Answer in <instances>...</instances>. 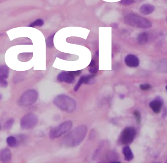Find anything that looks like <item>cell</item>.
<instances>
[{"mask_svg":"<svg viewBox=\"0 0 167 164\" xmlns=\"http://www.w3.org/2000/svg\"><path fill=\"white\" fill-rule=\"evenodd\" d=\"M53 102L60 110L68 113L74 111L77 107V103L74 99L66 95H58L55 97Z\"/></svg>","mask_w":167,"mask_h":164,"instance_id":"obj_2","label":"cell"},{"mask_svg":"<svg viewBox=\"0 0 167 164\" xmlns=\"http://www.w3.org/2000/svg\"><path fill=\"white\" fill-rule=\"evenodd\" d=\"M55 34L51 35L50 36H48L46 40V45L47 47L49 48H52L54 47V38Z\"/></svg>","mask_w":167,"mask_h":164,"instance_id":"obj_18","label":"cell"},{"mask_svg":"<svg viewBox=\"0 0 167 164\" xmlns=\"http://www.w3.org/2000/svg\"><path fill=\"white\" fill-rule=\"evenodd\" d=\"M58 81L67 84H72L75 82V77L70 71H62L60 73L57 77Z\"/></svg>","mask_w":167,"mask_h":164,"instance_id":"obj_8","label":"cell"},{"mask_svg":"<svg viewBox=\"0 0 167 164\" xmlns=\"http://www.w3.org/2000/svg\"><path fill=\"white\" fill-rule=\"evenodd\" d=\"M6 142L9 147L14 148L17 145V140L15 137L10 136L6 138Z\"/></svg>","mask_w":167,"mask_h":164,"instance_id":"obj_17","label":"cell"},{"mask_svg":"<svg viewBox=\"0 0 167 164\" xmlns=\"http://www.w3.org/2000/svg\"><path fill=\"white\" fill-rule=\"evenodd\" d=\"M8 85V83L6 79L0 77V87L2 88H7Z\"/></svg>","mask_w":167,"mask_h":164,"instance_id":"obj_22","label":"cell"},{"mask_svg":"<svg viewBox=\"0 0 167 164\" xmlns=\"http://www.w3.org/2000/svg\"><path fill=\"white\" fill-rule=\"evenodd\" d=\"M150 39L149 34L147 32H141L137 37V41L141 45H144L148 42Z\"/></svg>","mask_w":167,"mask_h":164,"instance_id":"obj_14","label":"cell"},{"mask_svg":"<svg viewBox=\"0 0 167 164\" xmlns=\"http://www.w3.org/2000/svg\"><path fill=\"white\" fill-rule=\"evenodd\" d=\"M0 130H1V125H0Z\"/></svg>","mask_w":167,"mask_h":164,"instance_id":"obj_32","label":"cell"},{"mask_svg":"<svg viewBox=\"0 0 167 164\" xmlns=\"http://www.w3.org/2000/svg\"><path fill=\"white\" fill-rule=\"evenodd\" d=\"M96 54L97 57H99V50H97V51H96Z\"/></svg>","mask_w":167,"mask_h":164,"instance_id":"obj_29","label":"cell"},{"mask_svg":"<svg viewBox=\"0 0 167 164\" xmlns=\"http://www.w3.org/2000/svg\"><path fill=\"white\" fill-rule=\"evenodd\" d=\"M136 2L135 0H121L119 3L124 5H130Z\"/></svg>","mask_w":167,"mask_h":164,"instance_id":"obj_23","label":"cell"},{"mask_svg":"<svg viewBox=\"0 0 167 164\" xmlns=\"http://www.w3.org/2000/svg\"><path fill=\"white\" fill-rule=\"evenodd\" d=\"M12 159V152L8 148L0 150V161L2 163H9Z\"/></svg>","mask_w":167,"mask_h":164,"instance_id":"obj_12","label":"cell"},{"mask_svg":"<svg viewBox=\"0 0 167 164\" xmlns=\"http://www.w3.org/2000/svg\"><path fill=\"white\" fill-rule=\"evenodd\" d=\"M155 10V7L150 4H144L140 7V12L145 15H150Z\"/></svg>","mask_w":167,"mask_h":164,"instance_id":"obj_13","label":"cell"},{"mask_svg":"<svg viewBox=\"0 0 167 164\" xmlns=\"http://www.w3.org/2000/svg\"><path fill=\"white\" fill-rule=\"evenodd\" d=\"M9 74V68L7 66H0V77L7 79L8 77Z\"/></svg>","mask_w":167,"mask_h":164,"instance_id":"obj_16","label":"cell"},{"mask_svg":"<svg viewBox=\"0 0 167 164\" xmlns=\"http://www.w3.org/2000/svg\"><path fill=\"white\" fill-rule=\"evenodd\" d=\"M87 132V127L84 125L77 127L64 137L62 140V145L64 147H77L86 138Z\"/></svg>","mask_w":167,"mask_h":164,"instance_id":"obj_1","label":"cell"},{"mask_svg":"<svg viewBox=\"0 0 167 164\" xmlns=\"http://www.w3.org/2000/svg\"><path fill=\"white\" fill-rule=\"evenodd\" d=\"M73 127V123L71 121H67L60 124L51 130L50 137L51 139L59 138L62 135L66 134L71 130Z\"/></svg>","mask_w":167,"mask_h":164,"instance_id":"obj_5","label":"cell"},{"mask_svg":"<svg viewBox=\"0 0 167 164\" xmlns=\"http://www.w3.org/2000/svg\"><path fill=\"white\" fill-rule=\"evenodd\" d=\"M98 71V67H95V66L92 67L89 69V72L93 74H96Z\"/></svg>","mask_w":167,"mask_h":164,"instance_id":"obj_25","label":"cell"},{"mask_svg":"<svg viewBox=\"0 0 167 164\" xmlns=\"http://www.w3.org/2000/svg\"><path fill=\"white\" fill-rule=\"evenodd\" d=\"M38 93L35 89H29L24 92L19 100L20 106L27 107L33 104L38 100Z\"/></svg>","mask_w":167,"mask_h":164,"instance_id":"obj_4","label":"cell"},{"mask_svg":"<svg viewBox=\"0 0 167 164\" xmlns=\"http://www.w3.org/2000/svg\"><path fill=\"white\" fill-rule=\"evenodd\" d=\"M44 25L43 20L42 19H38L34 22H32L29 25V27H41Z\"/></svg>","mask_w":167,"mask_h":164,"instance_id":"obj_20","label":"cell"},{"mask_svg":"<svg viewBox=\"0 0 167 164\" xmlns=\"http://www.w3.org/2000/svg\"><path fill=\"white\" fill-rule=\"evenodd\" d=\"M120 97L121 99H124V97H125V96H124V95H121L120 96Z\"/></svg>","mask_w":167,"mask_h":164,"instance_id":"obj_28","label":"cell"},{"mask_svg":"<svg viewBox=\"0 0 167 164\" xmlns=\"http://www.w3.org/2000/svg\"><path fill=\"white\" fill-rule=\"evenodd\" d=\"M38 121L36 115L32 113H28L21 118L20 126L23 129H30L37 124Z\"/></svg>","mask_w":167,"mask_h":164,"instance_id":"obj_7","label":"cell"},{"mask_svg":"<svg viewBox=\"0 0 167 164\" xmlns=\"http://www.w3.org/2000/svg\"><path fill=\"white\" fill-rule=\"evenodd\" d=\"M151 85L149 84H142L140 86V88L141 90L143 91H145V90H148L151 88Z\"/></svg>","mask_w":167,"mask_h":164,"instance_id":"obj_24","label":"cell"},{"mask_svg":"<svg viewBox=\"0 0 167 164\" xmlns=\"http://www.w3.org/2000/svg\"><path fill=\"white\" fill-rule=\"evenodd\" d=\"M133 115L135 118L137 123L140 124L141 123V113L140 111L137 110H135L134 111Z\"/></svg>","mask_w":167,"mask_h":164,"instance_id":"obj_21","label":"cell"},{"mask_svg":"<svg viewBox=\"0 0 167 164\" xmlns=\"http://www.w3.org/2000/svg\"><path fill=\"white\" fill-rule=\"evenodd\" d=\"M163 104V100L160 97H157L155 100L150 102L149 106L154 113L158 114L161 111Z\"/></svg>","mask_w":167,"mask_h":164,"instance_id":"obj_11","label":"cell"},{"mask_svg":"<svg viewBox=\"0 0 167 164\" xmlns=\"http://www.w3.org/2000/svg\"><path fill=\"white\" fill-rule=\"evenodd\" d=\"M2 98V96L1 94L0 93V101L1 100Z\"/></svg>","mask_w":167,"mask_h":164,"instance_id":"obj_31","label":"cell"},{"mask_svg":"<svg viewBox=\"0 0 167 164\" xmlns=\"http://www.w3.org/2000/svg\"><path fill=\"white\" fill-rule=\"evenodd\" d=\"M114 26H112L113 27H117L118 25L117 24H113Z\"/></svg>","mask_w":167,"mask_h":164,"instance_id":"obj_30","label":"cell"},{"mask_svg":"<svg viewBox=\"0 0 167 164\" xmlns=\"http://www.w3.org/2000/svg\"><path fill=\"white\" fill-rule=\"evenodd\" d=\"M125 63L128 67L134 68L138 67V66L140 65V61L137 56L130 54L125 57Z\"/></svg>","mask_w":167,"mask_h":164,"instance_id":"obj_10","label":"cell"},{"mask_svg":"<svg viewBox=\"0 0 167 164\" xmlns=\"http://www.w3.org/2000/svg\"><path fill=\"white\" fill-rule=\"evenodd\" d=\"M14 123H15V119L13 118H11L8 119L7 121L5 123L4 125L5 130H8L10 129L14 124Z\"/></svg>","mask_w":167,"mask_h":164,"instance_id":"obj_19","label":"cell"},{"mask_svg":"<svg viewBox=\"0 0 167 164\" xmlns=\"http://www.w3.org/2000/svg\"><path fill=\"white\" fill-rule=\"evenodd\" d=\"M122 153L125 157V159L126 161H131L133 159L134 155L132 150L129 146L126 145L122 149Z\"/></svg>","mask_w":167,"mask_h":164,"instance_id":"obj_15","label":"cell"},{"mask_svg":"<svg viewBox=\"0 0 167 164\" xmlns=\"http://www.w3.org/2000/svg\"><path fill=\"white\" fill-rule=\"evenodd\" d=\"M95 77V76L93 74H91V75L82 76L75 87V91H77L83 84H93L94 83Z\"/></svg>","mask_w":167,"mask_h":164,"instance_id":"obj_9","label":"cell"},{"mask_svg":"<svg viewBox=\"0 0 167 164\" xmlns=\"http://www.w3.org/2000/svg\"><path fill=\"white\" fill-rule=\"evenodd\" d=\"M125 23L134 27L148 29L152 26L150 21L138 15L130 13L125 16Z\"/></svg>","mask_w":167,"mask_h":164,"instance_id":"obj_3","label":"cell"},{"mask_svg":"<svg viewBox=\"0 0 167 164\" xmlns=\"http://www.w3.org/2000/svg\"><path fill=\"white\" fill-rule=\"evenodd\" d=\"M96 65V61L94 60H92L90 64H89V67L92 68V67H94Z\"/></svg>","mask_w":167,"mask_h":164,"instance_id":"obj_27","label":"cell"},{"mask_svg":"<svg viewBox=\"0 0 167 164\" xmlns=\"http://www.w3.org/2000/svg\"><path fill=\"white\" fill-rule=\"evenodd\" d=\"M70 73H71V74H73V76H74L75 77H77V76H78L80 75L82 73L81 70H77V71H70Z\"/></svg>","mask_w":167,"mask_h":164,"instance_id":"obj_26","label":"cell"},{"mask_svg":"<svg viewBox=\"0 0 167 164\" xmlns=\"http://www.w3.org/2000/svg\"><path fill=\"white\" fill-rule=\"evenodd\" d=\"M136 134V131L135 128L132 127H125L122 130L119 135V142L122 145H129L131 144L135 139Z\"/></svg>","mask_w":167,"mask_h":164,"instance_id":"obj_6","label":"cell"}]
</instances>
